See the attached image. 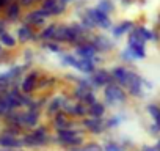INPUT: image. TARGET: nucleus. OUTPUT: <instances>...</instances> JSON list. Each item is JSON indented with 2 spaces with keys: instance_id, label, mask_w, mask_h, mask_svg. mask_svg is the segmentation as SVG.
Wrapping results in <instances>:
<instances>
[{
  "instance_id": "8",
  "label": "nucleus",
  "mask_w": 160,
  "mask_h": 151,
  "mask_svg": "<svg viewBox=\"0 0 160 151\" xmlns=\"http://www.w3.org/2000/svg\"><path fill=\"white\" fill-rule=\"evenodd\" d=\"M82 124H83V128L85 129H88L91 134H102L107 128H105V123L102 121V118H85L83 121H82Z\"/></svg>"
},
{
  "instance_id": "14",
  "label": "nucleus",
  "mask_w": 160,
  "mask_h": 151,
  "mask_svg": "<svg viewBox=\"0 0 160 151\" xmlns=\"http://www.w3.org/2000/svg\"><path fill=\"white\" fill-rule=\"evenodd\" d=\"M132 29H133V22H132V21H124V22H121L119 25L113 27V29H112V33H113L115 38H119V36H122L124 33L132 32Z\"/></svg>"
},
{
  "instance_id": "25",
  "label": "nucleus",
  "mask_w": 160,
  "mask_h": 151,
  "mask_svg": "<svg viewBox=\"0 0 160 151\" xmlns=\"http://www.w3.org/2000/svg\"><path fill=\"white\" fill-rule=\"evenodd\" d=\"M66 106V101H64V98H57V99H53L52 102H50V106H49V113H55V112H58L61 107H64Z\"/></svg>"
},
{
  "instance_id": "11",
  "label": "nucleus",
  "mask_w": 160,
  "mask_h": 151,
  "mask_svg": "<svg viewBox=\"0 0 160 151\" xmlns=\"http://www.w3.org/2000/svg\"><path fill=\"white\" fill-rule=\"evenodd\" d=\"M55 143L60 146H64L66 149H72V148H78L83 145V137L82 135L72 137V138H57L55 137Z\"/></svg>"
},
{
  "instance_id": "29",
  "label": "nucleus",
  "mask_w": 160,
  "mask_h": 151,
  "mask_svg": "<svg viewBox=\"0 0 160 151\" xmlns=\"http://www.w3.org/2000/svg\"><path fill=\"white\" fill-rule=\"evenodd\" d=\"M94 102H98V101H96V96H94L91 91H88V93L82 98V102H80V104H83V106H88V107H90V106H93Z\"/></svg>"
},
{
  "instance_id": "22",
  "label": "nucleus",
  "mask_w": 160,
  "mask_h": 151,
  "mask_svg": "<svg viewBox=\"0 0 160 151\" xmlns=\"http://www.w3.org/2000/svg\"><path fill=\"white\" fill-rule=\"evenodd\" d=\"M96 39L91 43L94 47H96V50H105V49H110V46H112V43L108 41V39H105V36H94Z\"/></svg>"
},
{
  "instance_id": "34",
  "label": "nucleus",
  "mask_w": 160,
  "mask_h": 151,
  "mask_svg": "<svg viewBox=\"0 0 160 151\" xmlns=\"http://www.w3.org/2000/svg\"><path fill=\"white\" fill-rule=\"evenodd\" d=\"M58 3V0H46V2L42 3V10H47V11H52L53 7Z\"/></svg>"
},
{
  "instance_id": "45",
  "label": "nucleus",
  "mask_w": 160,
  "mask_h": 151,
  "mask_svg": "<svg viewBox=\"0 0 160 151\" xmlns=\"http://www.w3.org/2000/svg\"><path fill=\"white\" fill-rule=\"evenodd\" d=\"M0 50H2V47H0Z\"/></svg>"
},
{
  "instance_id": "16",
  "label": "nucleus",
  "mask_w": 160,
  "mask_h": 151,
  "mask_svg": "<svg viewBox=\"0 0 160 151\" xmlns=\"http://www.w3.org/2000/svg\"><path fill=\"white\" fill-rule=\"evenodd\" d=\"M53 126L57 131H61V129H68V128H72V123L64 117V113L58 112L55 115V120H53Z\"/></svg>"
},
{
  "instance_id": "32",
  "label": "nucleus",
  "mask_w": 160,
  "mask_h": 151,
  "mask_svg": "<svg viewBox=\"0 0 160 151\" xmlns=\"http://www.w3.org/2000/svg\"><path fill=\"white\" fill-rule=\"evenodd\" d=\"M88 91H91V90H88V88H85V87L80 85V87H77V90L74 91V96H75V98H78L80 101H82V98H83Z\"/></svg>"
},
{
  "instance_id": "36",
  "label": "nucleus",
  "mask_w": 160,
  "mask_h": 151,
  "mask_svg": "<svg viewBox=\"0 0 160 151\" xmlns=\"http://www.w3.org/2000/svg\"><path fill=\"white\" fill-rule=\"evenodd\" d=\"M44 47L49 49V50H52V52H60V46L58 44H53V43H47V44H44Z\"/></svg>"
},
{
  "instance_id": "1",
  "label": "nucleus",
  "mask_w": 160,
  "mask_h": 151,
  "mask_svg": "<svg viewBox=\"0 0 160 151\" xmlns=\"http://www.w3.org/2000/svg\"><path fill=\"white\" fill-rule=\"evenodd\" d=\"M146 81H143V77L135 72V71H130V76H129V82L126 85V91L133 96V98H140L143 95V85H144Z\"/></svg>"
},
{
  "instance_id": "35",
  "label": "nucleus",
  "mask_w": 160,
  "mask_h": 151,
  "mask_svg": "<svg viewBox=\"0 0 160 151\" xmlns=\"http://www.w3.org/2000/svg\"><path fill=\"white\" fill-rule=\"evenodd\" d=\"M63 11H64V3H57L50 13H52V16H53V14H61Z\"/></svg>"
},
{
  "instance_id": "9",
  "label": "nucleus",
  "mask_w": 160,
  "mask_h": 151,
  "mask_svg": "<svg viewBox=\"0 0 160 151\" xmlns=\"http://www.w3.org/2000/svg\"><path fill=\"white\" fill-rule=\"evenodd\" d=\"M0 148L3 149H22V140L21 137H11V135H5L0 134Z\"/></svg>"
},
{
  "instance_id": "23",
  "label": "nucleus",
  "mask_w": 160,
  "mask_h": 151,
  "mask_svg": "<svg viewBox=\"0 0 160 151\" xmlns=\"http://www.w3.org/2000/svg\"><path fill=\"white\" fill-rule=\"evenodd\" d=\"M78 135H80L77 129H72V128L57 131V138H72V137H78Z\"/></svg>"
},
{
  "instance_id": "44",
  "label": "nucleus",
  "mask_w": 160,
  "mask_h": 151,
  "mask_svg": "<svg viewBox=\"0 0 160 151\" xmlns=\"http://www.w3.org/2000/svg\"><path fill=\"white\" fill-rule=\"evenodd\" d=\"M0 117H3V113H2V110H0Z\"/></svg>"
},
{
  "instance_id": "33",
  "label": "nucleus",
  "mask_w": 160,
  "mask_h": 151,
  "mask_svg": "<svg viewBox=\"0 0 160 151\" xmlns=\"http://www.w3.org/2000/svg\"><path fill=\"white\" fill-rule=\"evenodd\" d=\"M119 123H121V118L119 117H115V118H110L108 121H105V128L107 129H112V128L119 126Z\"/></svg>"
},
{
  "instance_id": "10",
  "label": "nucleus",
  "mask_w": 160,
  "mask_h": 151,
  "mask_svg": "<svg viewBox=\"0 0 160 151\" xmlns=\"http://www.w3.org/2000/svg\"><path fill=\"white\" fill-rule=\"evenodd\" d=\"M39 79V72L38 71H33V72H30V74H27L25 76V79L22 81V84H21V91L22 93H30V91H33L35 88H36V81Z\"/></svg>"
},
{
  "instance_id": "15",
  "label": "nucleus",
  "mask_w": 160,
  "mask_h": 151,
  "mask_svg": "<svg viewBox=\"0 0 160 151\" xmlns=\"http://www.w3.org/2000/svg\"><path fill=\"white\" fill-rule=\"evenodd\" d=\"M146 110H148L149 117L152 118V124H155L160 129V106L152 102V104H148Z\"/></svg>"
},
{
  "instance_id": "28",
  "label": "nucleus",
  "mask_w": 160,
  "mask_h": 151,
  "mask_svg": "<svg viewBox=\"0 0 160 151\" xmlns=\"http://www.w3.org/2000/svg\"><path fill=\"white\" fill-rule=\"evenodd\" d=\"M98 10H101L102 13H105V14H108L112 10H113V3H110L108 0H101V3L96 7Z\"/></svg>"
},
{
  "instance_id": "7",
  "label": "nucleus",
  "mask_w": 160,
  "mask_h": 151,
  "mask_svg": "<svg viewBox=\"0 0 160 151\" xmlns=\"http://www.w3.org/2000/svg\"><path fill=\"white\" fill-rule=\"evenodd\" d=\"M129 76H130V69H127L126 66H116L112 69V77H113V81L118 82V85L121 88H126V85L129 82Z\"/></svg>"
},
{
  "instance_id": "4",
  "label": "nucleus",
  "mask_w": 160,
  "mask_h": 151,
  "mask_svg": "<svg viewBox=\"0 0 160 151\" xmlns=\"http://www.w3.org/2000/svg\"><path fill=\"white\" fill-rule=\"evenodd\" d=\"M30 134H32V137H33V140H35V146H36V148L46 146V145H49V143H52V142L55 143V138L52 140V137L47 134V129L42 128V126L35 128Z\"/></svg>"
},
{
  "instance_id": "39",
  "label": "nucleus",
  "mask_w": 160,
  "mask_h": 151,
  "mask_svg": "<svg viewBox=\"0 0 160 151\" xmlns=\"http://www.w3.org/2000/svg\"><path fill=\"white\" fill-rule=\"evenodd\" d=\"M35 2V0H21V3L19 5H25V7H28V5H32Z\"/></svg>"
},
{
  "instance_id": "2",
  "label": "nucleus",
  "mask_w": 160,
  "mask_h": 151,
  "mask_svg": "<svg viewBox=\"0 0 160 151\" xmlns=\"http://www.w3.org/2000/svg\"><path fill=\"white\" fill-rule=\"evenodd\" d=\"M126 91L124 88H121L119 85H115V84H110L107 85L105 88V99L108 104H121V102H126Z\"/></svg>"
},
{
  "instance_id": "21",
  "label": "nucleus",
  "mask_w": 160,
  "mask_h": 151,
  "mask_svg": "<svg viewBox=\"0 0 160 151\" xmlns=\"http://www.w3.org/2000/svg\"><path fill=\"white\" fill-rule=\"evenodd\" d=\"M18 35H19V39H21V41L36 39V36H35V33L32 32L30 25H24V27H21V29H19V32H18Z\"/></svg>"
},
{
  "instance_id": "3",
  "label": "nucleus",
  "mask_w": 160,
  "mask_h": 151,
  "mask_svg": "<svg viewBox=\"0 0 160 151\" xmlns=\"http://www.w3.org/2000/svg\"><path fill=\"white\" fill-rule=\"evenodd\" d=\"M39 120V113L38 110H27V112H21L19 113V123L18 126L21 129H35V126L38 124Z\"/></svg>"
},
{
  "instance_id": "37",
  "label": "nucleus",
  "mask_w": 160,
  "mask_h": 151,
  "mask_svg": "<svg viewBox=\"0 0 160 151\" xmlns=\"http://www.w3.org/2000/svg\"><path fill=\"white\" fill-rule=\"evenodd\" d=\"M141 151H157L154 146H151V145H144L143 148H141Z\"/></svg>"
},
{
  "instance_id": "43",
  "label": "nucleus",
  "mask_w": 160,
  "mask_h": 151,
  "mask_svg": "<svg viewBox=\"0 0 160 151\" xmlns=\"http://www.w3.org/2000/svg\"><path fill=\"white\" fill-rule=\"evenodd\" d=\"M61 3H66V2H71V0H60Z\"/></svg>"
},
{
  "instance_id": "42",
  "label": "nucleus",
  "mask_w": 160,
  "mask_h": 151,
  "mask_svg": "<svg viewBox=\"0 0 160 151\" xmlns=\"http://www.w3.org/2000/svg\"><path fill=\"white\" fill-rule=\"evenodd\" d=\"M68 151H87V149H85L83 145H82V146H78V148H72V149H68Z\"/></svg>"
},
{
  "instance_id": "31",
  "label": "nucleus",
  "mask_w": 160,
  "mask_h": 151,
  "mask_svg": "<svg viewBox=\"0 0 160 151\" xmlns=\"http://www.w3.org/2000/svg\"><path fill=\"white\" fill-rule=\"evenodd\" d=\"M83 148L87 151H102V146L96 142H90V143H83Z\"/></svg>"
},
{
  "instance_id": "27",
  "label": "nucleus",
  "mask_w": 160,
  "mask_h": 151,
  "mask_svg": "<svg viewBox=\"0 0 160 151\" xmlns=\"http://www.w3.org/2000/svg\"><path fill=\"white\" fill-rule=\"evenodd\" d=\"M0 43H2L3 46H7V47H13V46H16V39H14L11 35H8V33L0 35Z\"/></svg>"
},
{
  "instance_id": "5",
  "label": "nucleus",
  "mask_w": 160,
  "mask_h": 151,
  "mask_svg": "<svg viewBox=\"0 0 160 151\" xmlns=\"http://www.w3.org/2000/svg\"><path fill=\"white\" fill-rule=\"evenodd\" d=\"M87 16L93 21V24L94 25H98V27H102V29H108L110 27V19H108V14H105V13H102L101 10H98V8H93V10H88L87 11Z\"/></svg>"
},
{
  "instance_id": "26",
  "label": "nucleus",
  "mask_w": 160,
  "mask_h": 151,
  "mask_svg": "<svg viewBox=\"0 0 160 151\" xmlns=\"http://www.w3.org/2000/svg\"><path fill=\"white\" fill-rule=\"evenodd\" d=\"M102 151H126L124 146L118 142H113V140H108L104 146H102Z\"/></svg>"
},
{
  "instance_id": "12",
  "label": "nucleus",
  "mask_w": 160,
  "mask_h": 151,
  "mask_svg": "<svg viewBox=\"0 0 160 151\" xmlns=\"http://www.w3.org/2000/svg\"><path fill=\"white\" fill-rule=\"evenodd\" d=\"M75 52H77V55H80V57L85 58V60H93L98 50H96V47L91 43H85L82 46H78Z\"/></svg>"
},
{
  "instance_id": "13",
  "label": "nucleus",
  "mask_w": 160,
  "mask_h": 151,
  "mask_svg": "<svg viewBox=\"0 0 160 151\" xmlns=\"http://www.w3.org/2000/svg\"><path fill=\"white\" fill-rule=\"evenodd\" d=\"M66 113H69L71 117H75V118H82V117H87L88 115V109L83 106V104H75V106H64L63 107Z\"/></svg>"
},
{
  "instance_id": "38",
  "label": "nucleus",
  "mask_w": 160,
  "mask_h": 151,
  "mask_svg": "<svg viewBox=\"0 0 160 151\" xmlns=\"http://www.w3.org/2000/svg\"><path fill=\"white\" fill-rule=\"evenodd\" d=\"M8 5H10V0H0V10L8 7Z\"/></svg>"
},
{
  "instance_id": "30",
  "label": "nucleus",
  "mask_w": 160,
  "mask_h": 151,
  "mask_svg": "<svg viewBox=\"0 0 160 151\" xmlns=\"http://www.w3.org/2000/svg\"><path fill=\"white\" fill-rule=\"evenodd\" d=\"M63 60H64L66 63H69L71 66H74V68L80 69V60H75L72 55H64V57H63Z\"/></svg>"
},
{
  "instance_id": "19",
  "label": "nucleus",
  "mask_w": 160,
  "mask_h": 151,
  "mask_svg": "<svg viewBox=\"0 0 160 151\" xmlns=\"http://www.w3.org/2000/svg\"><path fill=\"white\" fill-rule=\"evenodd\" d=\"M57 29H58L57 24H50L49 27H46V29L41 32L39 39H42V41H50V39H53V38H55V33H57Z\"/></svg>"
},
{
  "instance_id": "18",
  "label": "nucleus",
  "mask_w": 160,
  "mask_h": 151,
  "mask_svg": "<svg viewBox=\"0 0 160 151\" xmlns=\"http://www.w3.org/2000/svg\"><path fill=\"white\" fill-rule=\"evenodd\" d=\"M105 113V106L101 102H94L93 106L88 107V117L91 118H102Z\"/></svg>"
},
{
  "instance_id": "40",
  "label": "nucleus",
  "mask_w": 160,
  "mask_h": 151,
  "mask_svg": "<svg viewBox=\"0 0 160 151\" xmlns=\"http://www.w3.org/2000/svg\"><path fill=\"white\" fill-rule=\"evenodd\" d=\"M3 33H5V22L0 21V35H3Z\"/></svg>"
},
{
  "instance_id": "6",
  "label": "nucleus",
  "mask_w": 160,
  "mask_h": 151,
  "mask_svg": "<svg viewBox=\"0 0 160 151\" xmlns=\"http://www.w3.org/2000/svg\"><path fill=\"white\" fill-rule=\"evenodd\" d=\"M91 85L93 87H107L110 84H113V77H112V72L108 71H94V76H91Z\"/></svg>"
},
{
  "instance_id": "24",
  "label": "nucleus",
  "mask_w": 160,
  "mask_h": 151,
  "mask_svg": "<svg viewBox=\"0 0 160 151\" xmlns=\"http://www.w3.org/2000/svg\"><path fill=\"white\" fill-rule=\"evenodd\" d=\"M78 71H82L85 74H93L94 72V63H93V60L82 58V60H80V69Z\"/></svg>"
},
{
  "instance_id": "20",
  "label": "nucleus",
  "mask_w": 160,
  "mask_h": 151,
  "mask_svg": "<svg viewBox=\"0 0 160 151\" xmlns=\"http://www.w3.org/2000/svg\"><path fill=\"white\" fill-rule=\"evenodd\" d=\"M19 14H21V5L19 3H10L8 5V8H7V18H8V21H16L18 18H19Z\"/></svg>"
},
{
  "instance_id": "17",
  "label": "nucleus",
  "mask_w": 160,
  "mask_h": 151,
  "mask_svg": "<svg viewBox=\"0 0 160 151\" xmlns=\"http://www.w3.org/2000/svg\"><path fill=\"white\" fill-rule=\"evenodd\" d=\"M41 22H44V18L41 16L39 10L28 13L24 19V25H36V24H41Z\"/></svg>"
},
{
  "instance_id": "41",
  "label": "nucleus",
  "mask_w": 160,
  "mask_h": 151,
  "mask_svg": "<svg viewBox=\"0 0 160 151\" xmlns=\"http://www.w3.org/2000/svg\"><path fill=\"white\" fill-rule=\"evenodd\" d=\"M154 148H155L157 151H160V135L157 137V142H155V145H154Z\"/></svg>"
}]
</instances>
